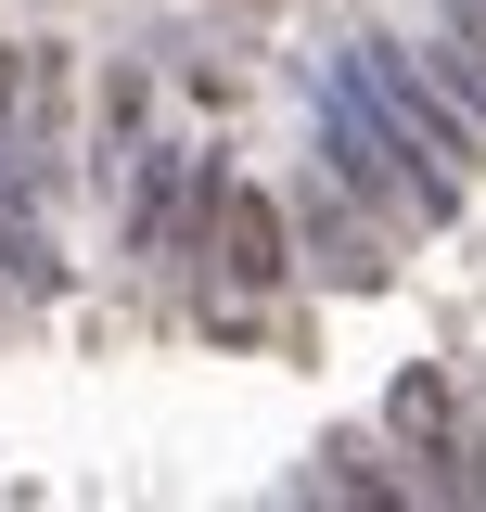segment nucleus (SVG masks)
<instances>
[{"mask_svg":"<svg viewBox=\"0 0 486 512\" xmlns=\"http://www.w3.org/2000/svg\"><path fill=\"white\" fill-rule=\"evenodd\" d=\"M397 436H410V448H448V384H435V372L397 384Z\"/></svg>","mask_w":486,"mask_h":512,"instance_id":"7ed1b4c3","label":"nucleus"},{"mask_svg":"<svg viewBox=\"0 0 486 512\" xmlns=\"http://www.w3.org/2000/svg\"><path fill=\"white\" fill-rule=\"evenodd\" d=\"M320 269H333V282H384L397 256L371 244V231H359V218H346V205H320Z\"/></svg>","mask_w":486,"mask_h":512,"instance_id":"f03ea898","label":"nucleus"},{"mask_svg":"<svg viewBox=\"0 0 486 512\" xmlns=\"http://www.w3.org/2000/svg\"><path fill=\"white\" fill-rule=\"evenodd\" d=\"M461 13H474V26H486V0H461Z\"/></svg>","mask_w":486,"mask_h":512,"instance_id":"20e7f679","label":"nucleus"},{"mask_svg":"<svg viewBox=\"0 0 486 512\" xmlns=\"http://www.w3.org/2000/svg\"><path fill=\"white\" fill-rule=\"evenodd\" d=\"M218 269H231L243 295H269L295 256H282V205L269 192H218Z\"/></svg>","mask_w":486,"mask_h":512,"instance_id":"f257e3e1","label":"nucleus"}]
</instances>
